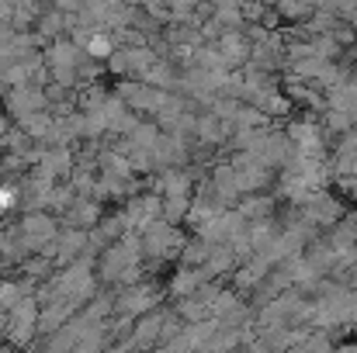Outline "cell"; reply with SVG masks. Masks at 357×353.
<instances>
[{
	"instance_id": "6da1fadb",
	"label": "cell",
	"mask_w": 357,
	"mask_h": 353,
	"mask_svg": "<svg viewBox=\"0 0 357 353\" xmlns=\"http://www.w3.org/2000/svg\"><path fill=\"white\" fill-rule=\"evenodd\" d=\"M14 205V191H0V208H10Z\"/></svg>"
}]
</instances>
